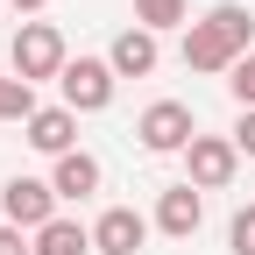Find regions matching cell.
<instances>
[{"label": "cell", "mask_w": 255, "mask_h": 255, "mask_svg": "<svg viewBox=\"0 0 255 255\" xmlns=\"http://www.w3.org/2000/svg\"><path fill=\"white\" fill-rule=\"evenodd\" d=\"M184 170H191V184H199V191L234 184V170H241V149H234V135H199V142L184 149Z\"/></svg>", "instance_id": "6"}, {"label": "cell", "mask_w": 255, "mask_h": 255, "mask_svg": "<svg viewBox=\"0 0 255 255\" xmlns=\"http://www.w3.org/2000/svg\"><path fill=\"white\" fill-rule=\"evenodd\" d=\"M28 149L71 156V149H78V114H71V107H36V121H28Z\"/></svg>", "instance_id": "9"}, {"label": "cell", "mask_w": 255, "mask_h": 255, "mask_svg": "<svg viewBox=\"0 0 255 255\" xmlns=\"http://www.w3.org/2000/svg\"><path fill=\"white\" fill-rule=\"evenodd\" d=\"M0 255H36V241H28L21 227H0Z\"/></svg>", "instance_id": "17"}, {"label": "cell", "mask_w": 255, "mask_h": 255, "mask_svg": "<svg viewBox=\"0 0 255 255\" xmlns=\"http://www.w3.org/2000/svg\"><path fill=\"white\" fill-rule=\"evenodd\" d=\"M135 135H142V149H149V156H177V149L199 142V121H191V107H184V100H156V107H142Z\"/></svg>", "instance_id": "2"}, {"label": "cell", "mask_w": 255, "mask_h": 255, "mask_svg": "<svg viewBox=\"0 0 255 255\" xmlns=\"http://www.w3.org/2000/svg\"><path fill=\"white\" fill-rule=\"evenodd\" d=\"M0 121H36V85H21L14 71H0Z\"/></svg>", "instance_id": "14"}, {"label": "cell", "mask_w": 255, "mask_h": 255, "mask_svg": "<svg viewBox=\"0 0 255 255\" xmlns=\"http://www.w3.org/2000/svg\"><path fill=\"white\" fill-rule=\"evenodd\" d=\"M248 36H255V14L241 7V0L206 7L184 28V71H234V64L248 57Z\"/></svg>", "instance_id": "1"}, {"label": "cell", "mask_w": 255, "mask_h": 255, "mask_svg": "<svg viewBox=\"0 0 255 255\" xmlns=\"http://www.w3.org/2000/svg\"><path fill=\"white\" fill-rule=\"evenodd\" d=\"M57 92H64V107H71V114H107V107H114V64H107V57L64 64Z\"/></svg>", "instance_id": "4"}, {"label": "cell", "mask_w": 255, "mask_h": 255, "mask_svg": "<svg viewBox=\"0 0 255 255\" xmlns=\"http://www.w3.org/2000/svg\"><path fill=\"white\" fill-rule=\"evenodd\" d=\"M36 255H92V227H78V220H50V227L36 234Z\"/></svg>", "instance_id": "12"}, {"label": "cell", "mask_w": 255, "mask_h": 255, "mask_svg": "<svg viewBox=\"0 0 255 255\" xmlns=\"http://www.w3.org/2000/svg\"><path fill=\"white\" fill-rule=\"evenodd\" d=\"M64 36L50 21H21V36H14V78L21 85H36V78H64Z\"/></svg>", "instance_id": "3"}, {"label": "cell", "mask_w": 255, "mask_h": 255, "mask_svg": "<svg viewBox=\"0 0 255 255\" xmlns=\"http://www.w3.org/2000/svg\"><path fill=\"white\" fill-rule=\"evenodd\" d=\"M234 149H241V156H255V114H241V128H234Z\"/></svg>", "instance_id": "18"}, {"label": "cell", "mask_w": 255, "mask_h": 255, "mask_svg": "<svg viewBox=\"0 0 255 255\" xmlns=\"http://www.w3.org/2000/svg\"><path fill=\"white\" fill-rule=\"evenodd\" d=\"M177 21H191V0H135V28H149V36H163Z\"/></svg>", "instance_id": "13"}, {"label": "cell", "mask_w": 255, "mask_h": 255, "mask_svg": "<svg viewBox=\"0 0 255 255\" xmlns=\"http://www.w3.org/2000/svg\"><path fill=\"white\" fill-rule=\"evenodd\" d=\"M7 7H14V14H36V7H43V0H7Z\"/></svg>", "instance_id": "19"}, {"label": "cell", "mask_w": 255, "mask_h": 255, "mask_svg": "<svg viewBox=\"0 0 255 255\" xmlns=\"http://www.w3.org/2000/svg\"><path fill=\"white\" fill-rule=\"evenodd\" d=\"M142 241H149V220L135 206H107L92 220V255H142Z\"/></svg>", "instance_id": "7"}, {"label": "cell", "mask_w": 255, "mask_h": 255, "mask_svg": "<svg viewBox=\"0 0 255 255\" xmlns=\"http://www.w3.org/2000/svg\"><path fill=\"white\" fill-rule=\"evenodd\" d=\"M50 191H57V199H92V191H100V156H85V149L57 156V170H50Z\"/></svg>", "instance_id": "11"}, {"label": "cell", "mask_w": 255, "mask_h": 255, "mask_svg": "<svg viewBox=\"0 0 255 255\" xmlns=\"http://www.w3.org/2000/svg\"><path fill=\"white\" fill-rule=\"evenodd\" d=\"M156 57H163V50H156V36H149V28H121V36H114V50H107L114 78H149V71H156Z\"/></svg>", "instance_id": "10"}, {"label": "cell", "mask_w": 255, "mask_h": 255, "mask_svg": "<svg viewBox=\"0 0 255 255\" xmlns=\"http://www.w3.org/2000/svg\"><path fill=\"white\" fill-rule=\"evenodd\" d=\"M227 92H234V100H241V114H255V50L234 64V78H227Z\"/></svg>", "instance_id": "15"}, {"label": "cell", "mask_w": 255, "mask_h": 255, "mask_svg": "<svg viewBox=\"0 0 255 255\" xmlns=\"http://www.w3.org/2000/svg\"><path fill=\"white\" fill-rule=\"evenodd\" d=\"M0 213H7V227L43 234L50 220H57V191L43 177H7V184H0Z\"/></svg>", "instance_id": "5"}, {"label": "cell", "mask_w": 255, "mask_h": 255, "mask_svg": "<svg viewBox=\"0 0 255 255\" xmlns=\"http://www.w3.org/2000/svg\"><path fill=\"white\" fill-rule=\"evenodd\" d=\"M199 220H206V199H199V184H170L163 199H156V227H163L170 241H191V234H199Z\"/></svg>", "instance_id": "8"}, {"label": "cell", "mask_w": 255, "mask_h": 255, "mask_svg": "<svg viewBox=\"0 0 255 255\" xmlns=\"http://www.w3.org/2000/svg\"><path fill=\"white\" fill-rule=\"evenodd\" d=\"M227 248H234V255H255V206H241V213H234V227H227Z\"/></svg>", "instance_id": "16"}]
</instances>
